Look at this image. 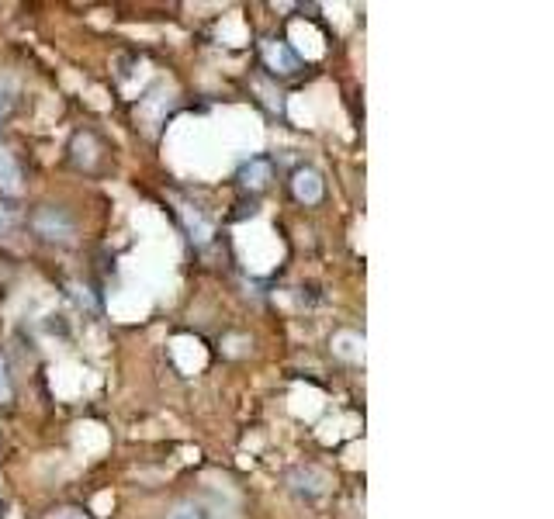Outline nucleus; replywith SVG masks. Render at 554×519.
<instances>
[{
	"label": "nucleus",
	"mask_w": 554,
	"mask_h": 519,
	"mask_svg": "<svg viewBox=\"0 0 554 519\" xmlns=\"http://www.w3.org/2000/svg\"><path fill=\"white\" fill-rule=\"evenodd\" d=\"M32 229H35V236H42L46 243H70V239L77 236V222H73V215L63 212V208H56V205L35 208Z\"/></svg>",
	"instance_id": "obj_1"
},
{
	"label": "nucleus",
	"mask_w": 554,
	"mask_h": 519,
	"mask_svg": "<svg viewBox=\"0 0 554 519\" xmlns=\"http://www.w3.org/2000/svg\"><path fill=\"white\" fill-rule=\"evenodd\" d=\"M260 56H264L267 70L277 73V77H291V73H298V66H302V59H298V52L291 49V45L274 42V39L260 42Z\"/></svg>",
	"instance_id": "obj_2"
},
{
	"label": "nucleus",
	"mask_w": 554,
	"mask_h": 519,
	"mask_svg": "<svg viewBox=\"0 0 554 519\" xmlns=\"http://www.w3.org/2000/svg\"><path fill=\"white\" fill-rule=\"evenodd\" d=\"M291 191H295V198L302 201V205H319V201H323L326 184H323V177H319L316 170L302 167V170H295V177H291Z\"/></svg>",
	"instance_id": "obj_3"
},
{
	"label": "nucleus",
	"mask_w": 554,
	"mask_h": 519,
	"mask_svg": "<svg viewBox=\"0 0 554 519\" xmlns=\"http://www.w3.org/2000/svg\"><path fill=\"white\" fill-rule=\"evenodd\" d=\"M25 187V173H21V163L11 149L0 146V191L4 194H21Z\"/></svg>",
	"instance_id": "obj_4"
},
{
	"label": "nucleus",
	"mask_w": 554,
	"mask_h": 519,
	"mask_svg": "<svg viewBox=\"0 0 554 519\" xmlns=\"http://www.w3.org/2000/svg\"><path fill=\"white\" fill-rule=\"evenodd\" d=\"M271 173H274L271 160H260V156H257V160H250L243 170H239V184L250 187V191H260V187H267Z\"/></svg>",
	"instance_id": "obj_5"
},
{
	"label": "nucleus",
	"mask_w": 554,
	"mask_h": 519,
	"mask_svg": "<svg viewBox=\"0 0 554 519\" xmlns=\"http://www.w3.org/2000/svg\"><path fill=\"white\" fill-rule=\"evenodd\" d=\"M333 350L340 353V357H347V360H361L364 357V336H357V333H336Z\"/></svg>",
	"instance_id": "obj_6"
},
{
	"label": "nucleus",
	"mask_w": 554,
	"mask_h": 519,
	"mask_svg": "<svg viewBox=\"0 0 554 519\" xmlns=\"http://www.w3.org/2000/svg\"><path fill=\"white\" fill-rule=\"evenodd\" d=\"M14 402V378H11V367H7V357L0 353V405H11Z\"/></svg>",
	"instance_id": "obj_7"
},
{
	"label": "nucleus",
	"mask_w": 554,
	"mask_h": 519,
	"mask_svg": "<svg viewBox=\"0 0 554 519\" xmlns=\"http://www.w3.org/2000/svg\"><path fill=\"white\" fill-rule=\"evenodd\" d=\"M46 519H91V513H84L80 506H56L49 509Z\"/></svg>",
	"instance_id": "obj_8"
},
{
	"label": "nucleus",
	"mask_w": 554,
	"mask_h": 519,
	"mask_svg": "<svg viewBox=\"0 0 554 519\" xmlns=\"http://www.w3.org/2000/svg\"><path fill=\"white\" fill-rule=\"evenodd\" d=\"M170 519H208L205 509L194 506V502H187V506H177L174 513H170Z\"/></svg>",
	"instance_id": "obj_9"
},
{
	"label": "nucleus",
	"mask_w": 554,
	"mask_h": 519,
	"mask_svg": "<svg viewBox=\"0 0 554 519\" xmlns=\"http://www.w3.org/2000/svg\"><path fill=\"white\" fill-rule=\"evenodd\" d=\"M18 225V215H14V208H7V205H0V236H7V232Z\"/></svg>",
	"instance_id": "obj_10"
}]
</instances>
